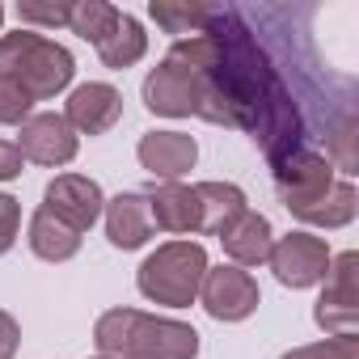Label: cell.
Masks as SVG:
<instances>
[{
	"instance_id": "6da1fadb",
	"label": "cell",
	"mask_w": 359,
	"mask_h": 359,
	"mask_svg": "<svg viewBox=\"0 0 359 359\" xmlns=\"http://www.w3.org/2000/svg\"><path fill=\"white\" fill-rule=\"evenodd\" d=\"M208 34L216 39V64L199 76V118L245 131L266 161H283L304 148V114L279 76L275 60L258 43L241 9L208 5Z\"/></svg>"
},
{
	"instance_id": "7a4b0ae2",
	"label": "cell",
	"mask_w": 359,
	"mask_h": 359,
	"mask_svg": "<svg viewBox=\"0 0 359 359\" xmlns=\"http://www.w3.org/2000/svg\"><path fill=\"white\" fill-rule=\"evenodd\" d=\"M0 76L18 81L30 93V102H47L72 85L76 60L68 47H60L39 30H13L0 34Z\"/></svg>"
},
{
	"instance_id": "3957f363",
	"label": "cell",
	"mask_w": 359,
	"mask_h": 359,
	"mask_svg": "<svg viewBox=\"0 0 359 359\" xmlns=\"http://www.w3.org/2000/svg\"><path fill=\"white\" fill-rule=\"evenodd\" d=\"M208 275V250L199 241H165L156 245L140 271H135V287L144 300L165 304V309H191L199 300Z\"/></svg>"
},
{
	"instance_id": "277c9868",
	"label": "cell",
	"mask_w": 359,
	"mask_h": 359,
	"mask_svg": "<svg viewBox=\"0 0 359 359\" xmlns=\"http://www.w3.org/2000/svg\"><path fill=\"white\" fill-rule=\"evenodd\" d=\"M359 254L346 250L338 258H330V271H325V292L317 296V309H313V321L338 338V334H355L359 330Z\"/></svg>"
},
{
	"instance_id": "5b68a950",
	"label": "cell",
	"mask_w": 359,
	"mask_h": 359,
	"mask_svg": "<svg viewBox=\"0 0 359 359\" xmlns=\"http://www.w3.org/2000/svg\"><path fill=\"white\" fill-rule=\"evenodd\" d=\"M271 169H275V195H279V203H283L292 216H304V212L334 187V165H330V156L309 152V148H300V152L275 161Z\"/></svg>"
},
{
	"instance_id": "8992f818",
	"label": "cell",
	"mask_w": 359,
	"mask_h": 359,
	"mask_svg": "<svg viewBox=\"0 0 359 359\" xmlns=\"http://www.w3.org/2000/svg\"><path fill=\"white\" fill-rule=\"evenodd\" d=\"M330 258H334V254H330L325 237H313V233H304V229L279 237V241L271 245V254H266L275 279H279L283 287H292V292L317 287V283L325 279V271H330Z\"/></svg>"
},
{
	"instance_id": "52a82bcc",
	"label": "cell",
	"mask_w": 359,
	"mask_h": 359,
	"mask_svg": "<svg viewBox=\"0 0 359 359\" xmlns=\"http://www.w3.org/2000/svg\"><path fill=\"white\" fill-rule=\"evenodd\" d=\"M199 300H203L208 317H216V321H245L258 309L262 292H258V283H254L250 271H241V266L229 262V266H208Z\"/></svg>"
},
{
	"instance_id": "ba28073f",
	"label": "cell",
	"mask_w": 359,
	"mask_h": 359,
	"mask_svg": "<svg viewBox=\"0 0 359 359\" xmlns=\"http://www.w3.org/2000/svg\"><path fill=\"white\" fill-rule=\"evenodd\" d=\"M43 208L55 220H64L68 229L85 233V229L97 224V216L106 208V195H102V187L93 182V177H85V173H60V177H51L47 191H43Z\"/></svg>"
},
{
	"instance_id": "9c48e42d",
	"label": "cell",
	"mask_w": 359,
	"mask_h": 359,
	"mask_svg": "<svg viewBox=\"0 0 359 359\" xmlns=\"http://www.w3.org/2000/svg\"><path fill=\"white\" fill-rule=\"evenodd\" d=\"M18 148H22L26 161L47 165V169H60V165L76 161V152H81V135L64 123V114L43 110V114H30V118L22 123V131H18Z\"/></svg>"
},
{
	"instance_id": "30bf717a",
	"label": "cell",
	"mask_w": 359,
	"mask_h": 359,
	"mask_svg": "<svg viewBox=\"0 0 359 359\" xmlns=\"http://www.w3.org/2000/svg\"><path fill=\"white\" fill-rule=\"evenodd\" d=\"M199 355V330L177 317H148L140 313L135 338L127 359H195Z\"/></svg>"
},
{
	"instance_id": "8fae6325",
	"label": "cell",
	"mask_w": 359,
	"mask_h": 359,
	"mask_svg": "<svg viewBox=\"0 0 359 359\" xmlns=\"http://www.w3.org/2000/svg\"><path fill=\"white\" fill-rule=\"evenodd\" d=\"M123 118V93L106 81H85L64 102V123L76 135H106Z\"/></svg>"
},
{
	"instance_id": "7c38bea8",
	"label": "cell",
	"mask_w": 359,
	"mask_h": 359,
	"mask_svg": "<svg viewBox=\"0 0 359 359\" xmlns=\"http://www.w3.org/2000/svg\"><path fill=\"white\" fill-rule=\"evenodd\" d=\"M144 106L152 114H165V118H191L199 114V76L173 68L169 60H161L148 76H144Z\"/></svg>"
},
{
	"instance_id": "4fadbf2b",
	"label": "cell",
	"mask_w": 359,
	"mask_h": 359,
	"mask_svg": "<svg viewBox=\"0 0 359 359\" xmlns=\"http://www.w3.org/2000/svg\"><path fill=\"white\" fill-rule=\"evenodd\" d=\"M135 156L156 182H182V173H191L199 161V144L187 131H148Z\"/></svg>"
},
{
	"instance_id": "5bb4252c",
	"label": "cell",
	"mask_w": 359,
	"mask_h": 359,
	"mask_svg": "<svg viewBox=\"0 0 359 359\" xmlns=\"http://www.w3.org/2000/svg\"><path fill=\"white\" fill-rule=\"evenodd\" d=\"M148 216H152V229L161 233H199V199H195V187L187 182H156L148 195Z\"/></svg>"
},
{
	"instance_id": "9a60e30c",
	"label": "cell",
	"mask_w": 359,
	"mask_h": 359,
	"mask_svg": "<svg viewBox=\"0 0 359 359\" xmlns=\"http://www.w3.org/2000/svg\"><path fill=\"white\" fill-rule=\"evenodd\" d=\"M102 216H106V237H110L114 250H140L156 233L152 216H148V199L140 191H123V195L106 199Z\"/></svg>"
},
{
	"instance_id": "2e32d148",
	"label": "cell",
	"mask_w": 359,
	"mask_h": 359,
	"mask_svg": "<svg viewBox=\"0 0 359 359\" xmlns=\"http://www.w3.org/2000/svg\"><path fill=\"white\" fill-rule=\"evenodd\" d=\"M220 245H224V254L233 258V266H262L266 262V254H271V245H275V233H271V220L262 216V212H241L233 224H224V233H220Z\"/></svg>"
},
{
	"instance_id": "e0dca14e",
	"label": "cell",
	"mask_w": 359,
	"mask_h": 359,
	"mask_svg": "<svg viewBox=\"0 0 359 359\" xmlns=\"http://www.w3.org/2000/svg\"><path fill=\"white\" fill-rule=\"evenodd\" d=\"M195 199H199V233H212V237H220L224 224H233L245 212V191L233 182H199Z\"/></svg>"
},
{
	"instance_id": "ac0fdd59",
	"label": "cell",
	"mask_w": 359,
	"mask_h": 359,
	"mask_svg": "<svg viewBox=\"0 0 359 359\" xmlns=\"http://www.w3.org/2000/svg\"><path fill=\"white\" fill-rule=\"evenodd\" d=\"M26 241H30L34 258H43V262H68V258L81 254V233L68 229L64 220H55L47 208H39V212L30 216V233H26Z\"/></svg>"
},
{
	"instance_id": "d6986e66",
	"label": "cell",
	"mask_w": 359,
	"mask_h": 359,
	"mask_svg": "<svg viewBox=\"0 0 359 359\" xmlns=\"http://www.w3.org/2000/svg\"><path fill=\"white\" fill-rule=\"evenodd\" d=\"M97 55H102V64H106V68H114V72H123V68L140 64V60L148 55V34H144V26H140L131 13H118L114 30L97 43Z\"/></svg>"
},
{
	"instance_id": "ffe728a7",
	"label": "cell",
	"mask_w": 359,
	"mask_h": 359,
	"mask_svg": "<svg viewBox=\"0 0 359 359\" xmlns=\"http://www.w3.org/2000/svg\"><path fill=\"white\" fill-rule=\"evenodd\" d=\"M355 212H359V195H355V187L351 182H334L304 216H296L300 224H313V229H346L351 220H355Z\"/></svg>"
},
{
	"instance_id": "44dd1931",
	"label": "cell",
	"mask_w": 359,
	"mask_h": 359,
	"mask_svg": "<svg viewBox=\"0 0 359 359\" xmlns=\"http://www.w3.org/2000/svg\"><path fill=\"white\" fill-rule=\"evenodd\" d=\"M135 325H140V309H110L93 325V346L106 359H127L131 338H135Z\"/></svg>"
},
{
	"instance_id": "7402d4cb",
	"label": "cell",
	"mask_w": 359,
	"mask_h": 359,
	"mask_svg": "<svg viewBox=\"0 0 359 359\" xmlns=\"http://www.w3.org/2000/svg\"><path fill=\"white\" fill-rule=\"evenodd\" d=\"M118 13H123V9L106 5V0H76V5H68V30L97 47V43L114 30Z\"/></svg>"
},
{
	"instance_id": "603a6c76",
	"label": "cell",
	"mask_w": 359,
	"mask_h": 359,
	"mask_svg": "<svg viewBox=\"0 0 359 359\" xmlns=\"http://www.w3.org/2000/svg\"><path fill=\"white\" fill-rule=\"evenodd\" d=\"M148 18H152L165 34L191 39V34H203V26H208V5H169V0H152V5H148Z\"/></svg>"
},
{
	"instance_id": "cb8c5ba5",
	"label": "cell",
	"mask_w": 359,
	"mask_h": 359,
	"mask_svg": "<svg viewBox=\"0 0 359 359\" xmlns=\"http://www.w3.org/2000/svg\"><path fill=\"white\" fill-rule=\"evenodd\" d=\"M279 359H359V338L355 334H338V338H325V342L292 346Z\"/></svg>"
},
{
	"instance_id": "d4e9b609",
	"label": "cell",
	"mask_w": 359,
	"mask_h": 359,
	"mask_svg": "<svg viewBox=\"0 0 359 359\" xmlns=\"http://www.w3.org/2000/svg\"><path fill=\"white\" fill-rule=\"evenodd\" d=\"M30 114H34V102H30V93H26L18 81L0 76V123H5V127H22Z\"/></svg>"
},
{
	"instance_id": "484cf974",
	"label": "cell",
	"mask_w": 359,
	"mask_h": 359,
	"mask_svg": "<svg viewBox=\"0 0 359 359\" xmlns=\"http://www.w3.org/2000/svg\"><path fill=\"white\" fill-rule=\"evenodd\" d=\"M18 22H22V30H34V26L60 30V26H68V5H39V0H22V5H18Z\"/></svg>"
},
{
	"instance_id": "4316f807",
	"label": "cell",
	"mask_w": 359,
	"mask_h": 359,
	"mask_svg": "<svg viewBox=\"0 0 359 359\" xmlns=\"http://www.w3.org/2000/svg\"><path fill=\"white\" fill-rule=\"evenodd\" d=\"M22 233V203L13 195H0V254H9Z\"/></svg>"
},
{
	"instance_id": "83f0119b",
	"label": "cell",
	"mask_w": 359,
	"mask_h": 359,
	"mask_svg": "<svg viewBox=\"0 0 359 359\" xmlns=\"http://www.w3.org/2000/svg\"><path fill=\"white\" fill-rule=\"evenodd\" d=\"M18 351H22V325L13 313L0 309V359H13Z\"/></svg>"
},
{
	"instance_id": "f1b7e54d",
	"label": "cell",
	"mask_w": 359,
	"mask_h": 359,
	"mask_svg": "<svg viewBox=\"0 0 359 359\" xmlns=\"http://www.w3.org/2000/svg\"><path fill=\"white\" fill-rule=\"evenodd\" d=\"M22 165H26L22 148H18L13 140H0V182H13V177H22Z\"/></svg>"
},
{
	"instance_id": "f546056e",
	"label": "cell",
	"mask_w": 359,
	"mask_h": 359,
	"mask_svg": "<svg viewBox=\"0 0 359 359\" xmlns=\"http://www.w3.org/2000/svg\"><path fill=\"white\" fill-rule=\"evenodd\" d=\"M0 26H5V5H0Z\"/></svg>"
},
{
	"instance_id": "4dcf8cb0",
	"label": "cell",
	"mask_w": 359,
	"mask_h": 359,
	"mask_svg": "<svg viewBox=\"0 0 359 359\" xmlns=\"http://www.w3.org/2000/svg\"><path fill=\"white\" fill-rule=\"evenodd\" d=\"M97 359H106V355H97Z\"/></svg>"
}]
</instances>
